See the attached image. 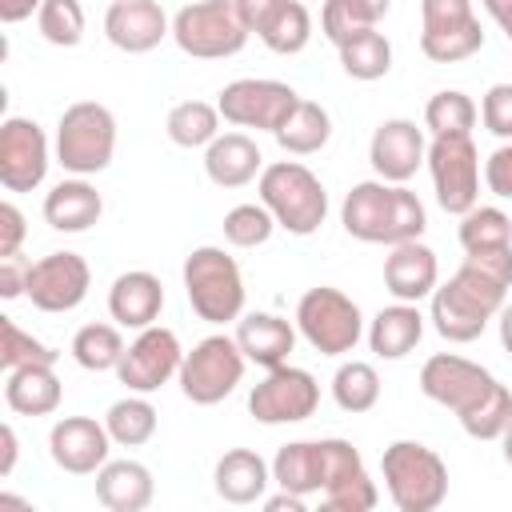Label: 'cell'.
Returning a JSON list of instances; mask_svg holds the SVG:
<instances>
[{
  "instance_id": "cell-1",
  "label": "cell",
  "mask_w": 512,
  "mask_h": 512,
  "mask_svg": "<svg viewBox=\"0 0 512 512\" xmlns=\"http://www.w3.org/2000/svg\"><path fill=\"white\" fill-rule=\"evenodd\" d=\"M512 288V244L488 248V252H464V264L436 284L428 296V320L448 344H472L488 320L500 316Z\"/></svg>"
},
{
  "instance_id": "cell-2",
  "label": "cell",
  "mask_w": 512,
  "mask_h": 512,
  "mask_svg": "<svg viewBox=\"0 0 512 512\" xmlns=\"http://www.w3.org/2000/svg\"><path fill=\"white\" fill-rule=\"evenodd\" d=\"M420 392L456 412L460 428L472 440H500L512 420V388L500 384L484 364L464 360L456 352H436L420 368Z\"/></svg>"
},
{
  "instance_id": "cell-3",
  "label": "cell",
  "mask_w": 512,
  "mask_h": 512,
  "mask_svg": "<svg viewBox=\"0 0 512 512\" xmlns=\"http://www.w3.org/2000/svg\"><path fill=\"white\" fill-rule=\"evenodd\" d=\"M340 224L352 240L360 244H404V240H420L428 216L424 204L412 188L404 184H388V180H360L348 188L344 204H340Z\"/></svg>"
},
{
  "instance_id": "cell-4",
  "label": "cell",
  "mask_w": 512,
  "mask_h": 512,
  "mask_svg": "<svg viewBox=\"0 0 512 512\" xmlns=\"http://www.w3.org/2000/svg\"><path fill=\"white\" fill-rule=\"evenodd\" d=\"M260 204L276 216V228L312 236L328 216V192L320 176L300 160H276L260 172Z\"/></svg>"
},
{
  "instance_id": "cell-5",
  "label": "cell",
  "mask_w": 512,
  "mask_h": 512,
  "mask_svg": "<svg viewBox=\"0 0 512 512\" xmlns=\"http://www.w3.org/2000/svg\"><path fill=\"white\" fill-rule=\"evenodd\" d=\"M388 500L400 512H432L448 496V464L420 440H392L380 456Z\"/></svg>"
},
{
  "instance_id": "cell-6",
  "label": "cell",
  "mask_w": 512,
  "mask_h": 512,
  "mask_svg": "<svg viewBox=\"0 0 512 512\" xmlns=\"http://www.w3.org/2000/svg\"><path fill=\"white\" fill-rule=\"evenodd\" d=\"M184 296L192 304V312L208 324H228L244 316V276L240 264L216 248V244H200L188 252L184 260Z\"/></svg>"
},
{
  "instance_id": "cell-7",
  "label": "cell",
  "mask_w": 512,
  "mask_h": 512,
  "mask_svg": "<svg viewBox=\"0 0 512 512\" xmlns=\"http://www.w3.org/2000/svg\"><path fill=\"white\" fill-rule=\"evenodd\" d=\"M116 156V116L96 100H76L56 124V160L72 176H96Z\"/></svg>"
},
{
  "instance_id": "cell-8",
  "label": "cell",
  "mask_w": 512,
  "mask_h": 512,
  "mask_svg": "<svg viewBox=\"0 0 512 512\" xmlns=\"http://www.w3.org/2000/svg\"><path fill=\"white\" fill-rule=\"evenodd\" d=\"M248 28L232 0H196L172 16V40L192 60H228L248 44Z\"/></svg>"
},
{
  "instance_id": "cell-9",
  "label": "cell",
  "mask_w": 512,
  "mask_h": 512,
  "mask_svg": "<svg viewBox=\"0 0 512 512\" xmlns=\"http://www.w3.org/2000/svg\"><path fill=\"white\" fill-rule=\"evenodd\" d=\"M244 368H248V356L240 352L236 336H224V332H212L204 340L192 344V352H184V364H180V392L184 400L200 404V408H212L220 404L224 396L236 392V384L244 380Z\"/></svg>"
},
{
  "instance_id": "cell-10",
  "label": "cell",
  "mask_w": 512,
  "mask_h": 512,
  "mask_svg": "<svg viewBox=\"0 0 512 512\" xmlns=\"http://www.w3.org/2000/svg\"><path fill=\"white\" fill-rule=\"evenodd\" d=\"M296 328L320 356H348L364 336V316L352 296H344L332 284H320L300 296Z\"/></svg>"
},
{
  "instance_id": "cell-11",
  "label": "cell",
  "mask_w": 512,
  "mask_h": 512,
  "mask_svg": "<svg viewBox=\"0 0 512 512\" xmlns=\"http://www.w3.org/2000/svg\"><path fill=\"white\" fill-rule=\"evenodd\" d=\"M428 176L436 188V204L448 216H464L480 204V152L472 136H432L428 140Z\"/></svg>"
},
{
  "instance_id": "cell-12",
  "label": "cell",
  "mask_w": 512,
  "mask_h": 512,
  "mask_svg": "<svg viewBox=\"0 0 512 512\" xmlns=\"http://www.w3.org/2000/svg\"><path fill=\"white\" fill-rule=\"evenodd\" d=\"M484 48L472 0H420V52L432 64H460Z\"/></svg>"
},
{
  "instance_id": "cell-13",
  "label": "cell",
  "mask_w": 512,
  "mask_h": 512,
  "mask_svg": "<svg viewBox=\"0 0 512 512\" xmlns=\"http://www.w3.org/2000/svg\"><path fill=\"white\" fill-rule=\"evenodd\" d=\"M296 88L284 80H260V76H244L220 88L216 108L224 116V124L236 128H256V132H276L288 112L296 108Z\"/></svg>"
},
{
  "instance_id": "cell-14",
  "label": "cell",
  "mask_w": 512,
  "mask_h": 512,
  "mask_svg": "<svg viewBox=\"0 0 512 512\" xmlns=\"http://www.w3.org/2000/svg\"><path fill=\"white\" fill-rule=\"evenodd\" d=\"M320 404V384L308 368L296 364H276L264 372V380L248 392V412L260 424H300L316 412Z\"/></svg>"
},
{
  "instance_id": "cell-15",
  "label": "cell",
  "mask_w": 512,
  "mask_h": 512,
  "mask_svg": "<svg viewBox=\"0 0 512 512\" xmlns=\"http://www.w3.org/2000/svg\"><path fill=\"white\" fill-rule=\"evenodd\" d=\"M180 364H184V348H180V336L172 328H160V324H148L136 332V340L124 348L120 364H116V380L128 388V392H156L164 388L172 376H180Z\"/></svg>"
},
{
  "instance_id": "cell-16",
  "label": "cell",
  "mask_w": 512,
  "mask_h": 512,
  "mask_svg": "<svg viewBox=\"0 0 512 512\" xmlns=\"http://www.w3.org/2000/svg\"><path fill=\"white\" fill-rule=\"evenodd\" d=\"M380 500L376 480L368 476L360 452L352 448V440L328 436L324 440V492H320V508L328 512H372Z\"/></svg>"
},
{
  "instance_id": "cell-17",
  "label": "cell",
  "mask_w": 512,
  "mask_h": 512,
  "mask_svg": "<svg viewBox=\"0 0 512 512\" xmlns=\"http://www.w3.org/2000/svg\"><path fill=\"white\" fill-rule=\"evenodd\" d=\"M48 176V136L28 116L0 124V184L8 192H32Z\"/></svg>"
},
{
  "instance_id": "cell-18",
  "label": "cell",
  "mask_w": 512,
  "mask_h": 512,
  "mask_svg": "<svg viewBox=\"0 0 512 512\" xmlns=\"http://www.w3.org/2000/svg\"><path fill=\"white\" fill-rule=\"evenodd\" d=\"M92 288V268L80 252H48L28 272V300L40 312H72Z\"/></svg>"
},
{
  "instance_id": "cell-19",
  "label": "cell",
  "mask_w": 512,
  "mask_h": 512,
  "mask_svg": "<svg viewBox=\"0 0 512 512\" xmlns=\"http://www.w3.org/2000/svg\"><path fill=\"white\" fill-rule=\"evenodd\" d=\"M108 452H112V436L92 416H60L48 432L52 464L72 476H96L108 464Z\"/></svg>"
},
{
  "instance_id": "cell-20",
  "label": "cell",
  "mask_w": 512,
  "mask_h": 512,
  "mask_svg": "<svg viewBox=\"0 0 512 512\" xmlns=\"http://www.w3.org/2000/svg\"><path fill=\"white\" fill-rule=\"evenodd\" d=\"M368 160H372V172L388 184H408L416 176V168L428 160V140L424 132L416 128V120H404V116H392L384 120L372 140H368Z\"/></svg>"
},
{
  "instance_id": "cell-21",
  "label": "cell",
  "mask_w": 512,
  "mask_h": 512,
  "mask_svg": "<svg viewBox=\"0 0 512 512\" xmlns=\"http://www.w3.org/2000/svg\"><path fill=\"white\" fill-rule=\"evenodd\" d=\"M104 36L112 48L140 56L152 52L164 36H172V24L156 0H112L104 12Z\"/></svg>"
},
{
  "instance_id": "cell-22",
  "label": "cell",
  "mask_w": 512,
  "mask_h": 512,
  "mask_svg": "<svg viewBox=\"0 0 512 512\" xmlns=\"http://www.w3.org/2000/svg\"><path fill=\"white\" fill-rule=\"evenodd\" d=\"M436 284H440V260L424 240H404V244L388 248V256H384V288L396 300L420 304V300H428L436 292Z\"/></svg>"
},
{
  "instance_id": "cell-23",
  "label": "cell",
  "mask_w": 512,
  "mask_h": 512,
  "mask_svg": "<svg viewBox=\"0 0 512 512\" xmlns=\"http://www.w3.org/2000/svg\"><path fill=\"white\" fill-rule=\"evenodd\" d=\"M160 308H164V284L160 276L144 272V268H132V272H120L108 288V316L120 324V328H148L160 320Z\"/></svg>"
},
{
  "instance_id": "cell-24",
  "label": "cell",
  "mask_w": 512,
  "mask_h": 512,
  "mask_svg": "<svg viewBox=\"0 0 512 512\" xmlns=\"http://www.w3.org/2000/svg\"><path fill=\"white\" fill-rule=\"evenodd\" d=\"M212 484H216V496L228 500V504H256V500L268 496L272 464L252 448H228L216 460Z\"/></svg>"
},
{
  "instance_id": "cell-25",
  "label": "cell",
  "mask_w": 512,
  "mask_h": 512,
  "mask_svg": "<svg viewBox=\"0 0 512 512\" xmlns=\"http://www.w3.org/2000/svg\"><path fill=\"white\" fill-rule=\"evenodd\" d=\"M204 172L216 188H244L264 172V156L252 136L244 132H220L204 148Z\"/></svg>"
},
{
  "instance_id": "cell-26",
  "label": "cell",
  "mask_w": 512,
  "mask_h": 512,
  "mask_svg": "<svg viewBox=\"0 0 512 512\" xmlns=\"http://www.w3.org/2000/svg\"><path fill=\"white\" fill-rule=\"evenodd\" d=\"M236 344L248 356V364L276 368V364H288L296 348V328L276 312H248L236 320Z\"/></svg>"
},
{
  "instance_id": "cell-27",
  "label": "cell",
  "mask_w": 512,
  "mask_h": 512,
  "mask_svg": "<svg viewBox=\"0 0 512 512\" xmlns=\"http://www.w3.org/2000/svg\"><path fill=\"white\" fill-rule=\"evenodd\" d=\"M156 496L152 468L140 460H108L96 472V500L108 512H144Z\"/></svg>"
},
{
  "instance_id": "cell-28",
  "label": "cell",
  "mask_w": 512,
  "mask_h": 512,
  "mask_svg": "<svg viewBox=\"0 0 512 512\" xmlns=\"http://www.w3.org/2000/svg\"><path fill=\"white\" fill-rule=\"evenodd\" d=\"M104 216V200L100 192L88 184V176H72L60 180L48 196H44V220L56 232H88L92 224H100Z\"/></svg>"
},
{
  "instance_id": "cell-29",
  "label": "cell",
  "mask_w": 512,
  "mask_h": 512,
  "mask_svg": "<svg viewBox=\"0 0 512 512\" xmlns=\"http://www.w3.org/2000/svg\"><path fill=\"white\" fill-rule=\"evenodd\" d=\"M420 336H424V316L408 300H396V304L380 308L368 324V348L380 360H404L420 344Z\"/></svg>"
},
{
  "instance_id": "cell-30",
  "label": "cell",
  "mask_w": 512,
  "mask_h": 512,
  "mask_svg": "<svg viewBox=\"0 0 512 512\" xmlns=\"http://www.w3.org/2000/svg\"><path fill=\"white\" fill-rule=\"evenodd\" d=\"M60 376L52 372V364H28V368H12L4 380V404L16 416H52L60 408Z\"/></svg>"
},
{
  "instance_id": "cell-31",
  "label": "cell",
  "mask_w": 512,
  "mask_h": 512,
  "mask_svg": "<svg viewBox=\"0 0 512 512\" xmlns=\"http://www.w3.org/2000/svg\"><path fill=\"white\" fill-rule=\"evenodd\" d=\"M272 484L312 496L324 492V440H292L272 456Z\"/></svg>"
},
{
  "instance_id": "cell-32",
  "label": "cell",
  "mask_w": 512,
  "mask_h": 512,
  "mask_svg": "<svg viewBox=\"0 0 512 512\" xmlns=\"http://www.w3.org/2000/svg\"><path fill=\"white\" fill-rule=\"evenodd\" d=\"M272 136H276V144H280L288 156H312V152H320V148L332 140V116H328L324 104L300 96L296 108L288 112V120H284Z\"/></svg>"
},
{
  "instance_id": "cell-33",
  "label": "cell",
  "mask_w": 512,
  "mask_h": 512,
  "mask_svg": "<svg viewBox=\"0 0 512 512\" xmlns=\"http://www.w3.org/2000/svg\"><path fill=\"white\" fill-rule=\"evenodd\" d=\"M336 52H340V68L352 80H364V84L388 76V68H392V44L380 28H360L352 36H344L336 44Z\"/></svg>"
},
{
  "instance_id": "cell-34",
  "label": "cell",
  "mask_w": 512,
  "mask_h": 512,
  "mask_svg": "<svg viewBox=\"0 0 512 512\" xmlns=\"http://www.w3.org/2000/svg\"><path fill=\"white\" fill-rule=\"evenodd\" d=\"M220 108L216 104H204V100H180L172 104L168 120H164V132L176 148H208L216 136H220Z\"/></svg>"
},
{
  "instance_id": "cell-35",
  "label": "cell",
  "mask_w": 512,
  "mask_h": 512,
  "mask_svg": "<svg viewBox=\"0 0 512 512\" xmlns=\"http://www.w3.org/2000/svg\"><path fill=\"white\" fill-rule=\"evenodd\" d=\"M104 428L112 436V444L120 448H140L156 436V408L144 392H132L124 400H116L108 412H104Z\"/></svg>"
},
{
  "instance_id": "cell-36",
  "label": "cell",
  "mask_w": 512,
  "mask_h": 512,
  "mask_svg": "<svg viewBox=\"0 0 512 512\" xmlns=\"http://www.w3.org/2000/svg\"><path fill=\"white\" fill-rule=\"evenodd\" d=\"M124 348L128 344L120 336V324H84L72 336V360L84 372H116Z\"/></svg>"
},
{
  "instance_id": "cell-37",
  "label": "cell",
  "mask_w": 512,
  "mask_h": 512,
  "mask_svg": "<svg viewBox=\"0 0 512 512\" xmlns=\"http://www.w3.org/2000/svg\"><path fill=\"white\" fill-rule=\"evenodd\" d=\"M392 0H324L320 8V32L340 44L344 36L360 32V28H376L388 16Z\"/></svg>"
},
{
  "instance_id": "cell-38",
  "label": "cell",
  "mask_w": 512,
  "mask_h": 512,
  "mask_svg": "<svg viewBox=\"0 0 512 512\" xmlns=\"http://www.w3.org/2000/svg\"><path fill=\"white\" fill-rule=\"evenodd\" d=\"M332 400L344 412H352V416L372 412L380 404V376H376V368L368 360H344L336 368V376H332Z\"/></svg>"
},
{
  "instance_id": "cell-39",
  "label": "cell",
  "mask_w": 512,
  "mask_h": 512,
  "mask_svg": "<svg viewBox=\"0 0 512 512\" xmlns=\"http://www.w3.org/2000/svg\"><path fill=\"white\" fill-rule=\"evenodd\" d=\"M308 40H312V12L304 0H284L280 12L260 32V44L276 56H296L308 48Z\"/></svg>"
},
{
  "instance_id": "cell-40",
  "label": "cell",
  "mask_w": 512,
  "mask_h": 512,
  "mask_svg": "<svg viewBox=\"0 0 512 512\" xmlns=\"http://www.w3.org/2000/svg\"><path fill=\"white\" fill-rule=\"evenodd\" d=\"M460 248L464 252H488V248H508L512 244V216L492 208V204H476L460 216Z\"/></svg>"
},
{
  "instance_id": "cell-41",
  "label": "cell",
  "mask_w": 512,
  "mask_h": 512,
  "mask_svg": "<svg viewBox=\"0 0 512 512\" xmlns=\"http://www.w3.org/2000/svg\"><path fill=\"white\" fill-rule=\"evenodd\" d=\"M476 116H480V108H476L472 96L460 92V88H444V92L428 96V104H424V128H428L432 136H456V132L472 136Z\"/></svg>"
},
{
  "instance_id": "cell-42",
  "label": "cell",
  "mask_w": 512,
  "mask_h": 512,
  "mask_svg": "<svg viewBox=\"0 0 512 512\" xmlns=\"http://www.w3.org/2000/svg\"><path fill=\"white\" fill-rule=\"evenodd\" d=\"M36 28L48 44L56 48H76L84 40V28H88V16H84V4L80 0H44L40 12H36Z\"/></svg>"
},
{
  "instance_id": "cell-43",
  "label": "cell",
  "mask_w": 512,
  "mask_h": 512,
  "mask_svg": "<svg viewBox=\"0 0 512 512\" xmlns=\"http://www.w3.org/2000/svg\"><path fill=\"white\" fill-rule=\"evenodd\" d=\"M276 232V216L256 200V204H236L224 212V240L232 248H260Z\"/></svg>"
},
{
  "instance_id": "cell-44",
  "label": "cell",
  "mask_w": 512,
  "mask_h": 512,
  "mask_svg": "<svg viewBox=\"0 0 512 512\" xmlns=\"http://www.w3.org/2000/svg\"><path fill=\"white\" fill-rule=\"evenodd\" d=\"M56 348H48L44 340H36L32 332H24L16 320H0V364L4 372L12 368H28V364H56Z\"/></svg>"
},
{
  "instance_id": "cell-45",
  "label": "cell",
  "mask_w": 512,
  "mask_h": 512,
  "mask_svg": "<svg viewBox=\"0 0 512 512\" xmlns=\"http://www.w3.org/2000/svg\"><path fill=\"white\" fill-rule=\"evenodd\" d=\"M480 120H484V128H488L492 136L512 140V80L492 84V88L484 92V100H480Z\"/></svg>"
},
{
  "instance_id": "cell-46",
  "label": "cell",
  "mask_w": 512,
  "mask_h": 512,
  "mask_svg": "<svg viewBox=\"0 0 512 512\" xmlns=\"http://www.w3.org/2000/svg\"><path fill=\"white\" fill-rule=\"evenodd\" d=\"M484 184L492 196L512 200V140H504L488 160H484Z\"/></svg>"
},
{
  "instance_id": "cell-47",
  "label": "cell",
  "mask_w": 512,
  "mask_h": 512,
  "mask_svg": "<svg viewBox=\"0 0 512 512\" xmlns=\"http://www.w3.org/2000/svg\"><path fill=\"white\" fill-rule=\"evenodd\" d=\"M28 272H32V260H24L20 252L16 256H0V296L4 300H16L28 292Z\"/></svg>"
},
{
  "instance_id": "cell-48",
  "label": "cell",
  "mask_w": 512,
  "mask_h": 512,
  "mask_svg": "<svg viewBox=\"0 0 512 512\" xmlns=\"http://www.w3.org/2000/svg\"><path fill=\"white\" fill-rule=\"evenodd\" d=\"M24 212L12 204V200H4L0 204V256H16L20 252V244H24Z\"/></svg>"
},
{
  "instance_id": "cell-49",
  "label": "cell",
  "mask_w": 512,
  "mask_h": 512,
  "mask_svg": "<svg viewBox=\"0 0 512 512\" xmlns=\"http://www.w3.org/2000/svg\"><path fill=\"white\" fill-rule=\"evenodd\" d=\"M232 4H236V16L244 20V28L260 36V32L268 28V20L280 12L284 0H232Z\"/></svg>"
},
{
  "instance_id": "cell-50",
  "label": "cell",
  "mask_w": 512,
  "mask_h": 512,
  "mask_svg": "<svg viewBox=\"0 0 512 512\" xmlns=\"http://www.w3.org/2000/svg\"><path fill=\"white\" fill-rule=\"evenodd\" d=\"M16 452H20L16 428L4 424V428H0V476H12V468H16Z\"/></svg>"
},
{
  "instance_id": "cell-51",
  "label": "cell",
  "mask_w": 512,
  "mask_h": 512,
  "mask_svg": "<svg viewBox=\"0 0 512 512\" xmlns=\"http://www.w3.org/2000/svg\"><path fill=\"white\" fill-rule=\"evenodd\" d=\"M40 4H44V0H0V20H4V24H20V20H28L32 12H40Z\"/></svg>"
},
{
  "instance_id": "cell-52",
  "label": "cell",
  "mask_w": 512,
  "mask_h": 512,
  "mask_svg": "<svg viewBox=\"0 0 512 512\" xmlns=\"http://www.w3.org/2000/svg\"><path fill=\"white\" fill-rule=\"evenodd\" d=\"M264 508L268 512H304L308 508V496H300V492H288V488H280L276 496H264Z\"/></svg>"
},
{
  "instance_id": "cell-53",
  "label": "cell",
  "mask_w": 512,
  "mask_h": 512,
  "mask_svg": "<svg viewBox=\"0 0 512 512\" xmlns=\"http://www.w3.org/2000/svg\"><path fill=\"white\" fill-rule=\"evenodd\" d=\"M488 16L500 24V32L512 40V0H496V4H488Z\"/></svg>"
},
{
  "instance_id": "cell-54",
  "label": "cell",
  "mask_w": 512,
  "mask_h": 512,
  "mask_svg": "<svg viewBox=\"0 0 512 512\" xmlns=\"http://www.w3.org/2000/svg\"><path fill=\"white\" fill-rule=\"evenodd\" d=\"M496 320H500V344H504V352L512 356V304H504Z\"/></svg>"
},
{
  "instance_id": "cell-55",
  "label": "cell",
  "mask_w": 512,
  "mask_h": 512,
  "mask_svg": "<svg viewBox=\"0 0 512 512\" xmlns=\"http://www.w3.org/2000/svg\"><path fill=\"white\" fill-rule=\"evenodd\" d=\"M500 456H504V464L512 468V420H508V428L500 432Z\"/></svg>"
},
{
  "instance_id": "cell-56",
  "label": "cell",
  "mask_w": 512,
  "mask_h": 512,
  "mask_svg": "<svg viewBox=\"0 0 512 512\" xmlns=\"http://www.w3.org/2000/svg\"><path fill=\"white\" fill-rule=\"evenodd\" d=\"M488 4H496V0H484V8H488Z\"/></svg>"
}]
</instances>
